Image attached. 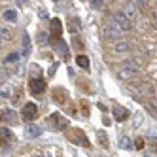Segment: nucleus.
I'll use <instances>...</instances> for the list:
<instances>
[{
  "instance_id": "f257e3e1",
  "label": "nucleus",
  "mask_w": 157,
  "mask_h": 157,
  "mask_svg": "<svg viewBox=\"0 0 157 157\" xmlns=\"http://www.w3.org/2000/svg\"><path fill=\"white\" fill-rule=\"evenodd\" d=\"M142 72V66L138 61H127V63H123L119 68H117V78L119 80H134V78H138Z\"/></svg>"
},
{
  "instance_id": "f03ea898",
  "label": "nucleus",
  "mask_w": 157,
  "mask_h": 157,
  "mask_svg": "<svg viewBox=\"0 0 157 157\" xmlns=\"http://www.w3.org/2000/svg\"><path fill=\"white\" fill-rule=\"evenodd\" d=\"M102 34H104V38H114V40L117 42V40H123L125 30H123L114 19H108V23L102 27Z\"/></svg>"
},
{
  "instance_id": "7ed1b4c3",
  "label": "nucleus",
  "mask_w": 157,
  "mask_h": 157,
  "mask_svg": "<svg viewBox=\"0 0 157 157\" xmlns=\"http://www.w3.org/2000/svg\"><path fill=\"white\" fill-rule=\"evenodd\" d=\"M48 123H49V127L55 129V131H64L66 127H68V119H64L61 114H51L48 117Z\"/></svg>"
},
{
  "instance_id": "20e7f679",
  "label": "nucleus",
  "mask_w": 157,
  "mask_h": 157,
  "mask_svg": "<svg viewBox=\"0 0 157 157\" xmlns=\"http://www.w3.org/2000/svg\"><path fill=\"white\" fill-rule=\"evenodd\" d=\"M131 91L136 93V95L150 97V95H153V87L150 83H146V82H142V83H131Z\"/></svg>"
},
{
  "instance_id": "39448f33",
  "label": "nucleus",
  "mask_w": 157,
  "mask_h": 157,
  "mask_svg": "<svg viewBox=\"0 0 157 157\" xmlns=\"http://www.w3.org/2000/svg\"><path fill=\"white\" fill-rule=\"evenodd\" d=\"M21 116H23L25 121L36 119V116H38V108H36V104H34V102H27L25 108H23V112H21Z\"/></svg>"
},
{
  "instance_id": "423d86ee",
  "label": "nucleus",
  "mask_w": 157,
  "mask_h": 157,
  "mask_svg": "<svg viewBox=\"0 0 157 157\" xmlns=\"http://www.w3.org/2000/svg\"><path fill=\"white\" fill-rule=\"evenodd\" d=\"M112 19H114L116 23H117V25H119V27H121L123 30H125V32L132 29V23L129 21V17H127L125 13H123V12H116V13H114V17H112Z\"/></svg>"
},
{
  "instance_id": "0eeeda50",
  "label": "nucleus",
  "mask_w": 157,
  "mask_h": 157,
  "mask_svg": "<svg viewBox=\"0 0 157 157\" xmlns=\"http://www.w3.org/2000/svg\"><path fill=\"white\" fill-rule=\"evenodd\" d=\"M121 12L129 17L131 23H132L134 19H138V10H136V6H134V2H125V4H123V10H121Z\"/></svg>"
},
{
  "instance_id": "6e6552de",
  "label": "nucleus",
  "mask_w": 157,
  "mask_h": 157,
  "mask_svg": "<svg viewBox=\"0 0 157 157\" xmlns=\"http://www.w3.org/2000/svg\"><path fill=\"white\" fill-rule=\"evenodd\" d=\"M30 91L32 93H44L46 91V83H44V80H40V78L30 80Z\"/></svg>"
},
{
  "instance_id": "1a4fd4ad",
  "label": "nucleus",
  "mask_w": 157,
  "mask_h": 157,
  "mask_svg": "<svg viewBox=\"0 0 157 157\" xmlns=\"http://www.w3.org/2000/svg\"><path fill=\"white\" fill-rule=\"evenodd\" d=\"M112 49H114L116 53H125V51L131 49V44L127 40H117V42H114V48Z\"/></svg>"
},
{
  "instance_id": "9d476101",
  "label": "nucleus",
  "mask_w": 157,
  "mask_h": 157,
  "mask_svg": "<svg viewBox=\"0 0 157 157\" xmlns=\"http://www.w3.org/2000/svg\"><path fill=\"white\" fill-rule=\"evenodd\" d=\"M49 30H51V34H53V36H61V34H63V23H61L59 19H51Z\"/></svg>"
},
{
  "instance_id": "9b49d317",
  "label": "nucleus",
  "mask_w": 157,
  "mask_h": 157,
  "mask_svg": "<svg viewBox=\"0 0 157 157\" xmlns=\"http://www.w3.org/2000/svg\"><path fill=\"white\" fill-rule=\"evenodd\" d=\"M40 134H42V127L40 125H32V123L27 125V136L29 138H38Z\"/></svg>"
},
{
  "instance_id": "f8f14e48",
  "label": "nucleus",
  "mask_w": 157,
  "mask_h": 157,
  "mask_svg": "<svg viewBox=\"0 0 157 157\" xmlns=\"http://www.w3.org/2000/svg\"><path fill=\"white\" fill-rule=\"evenodd\" d=\"M112 112H114V117H116L117 121H125L127 116H129V112H127L125 108H114Z\"/></svg>"
},
{
  "instance_id": "ddd939ff",
  "label": "nucleus",
  "mask_w": 157,
  "mask_h": 157,
  "mask_svg": "<svg viewBox=\"0 0 157 157\" xmlns=\"http://www.w3.org/2000/svg\"><path fill=\"white\" fill-rule=\"evenodd\" d=\"M30 49H32V46H30V36L29 34H23V57H29Z\"/></svg>"
},
{
  "instance_id": "4468645a",
  "label": "nucleus",
  "mask_w": 157,
  "mask_h": 157,
  "mask_svg": "<svg viewBox=\"0 0 157 157\" xmlns=\"http://www.w3.org/2000/svg\"><path fill=\"white\" fill-rule=\"evenodd\" d=\"M13 136H12V132H10L6 127H0V144H6V142H10Z\"/></svg>"
},
{
  "instance_id": "2eb2a0df",
  "label": "nucleus",
  "mask_w": 157,
  "mask_h": 157,
  "mask_svg": "<svg viewBox=\"0 0 157 157\" xmlns=\"http://www.w3.org/2000/svg\"><path fill=\"white\" fill-rule=\"evenodd\" d=\"M68 30L72 32V34H78V32H80L82 30V23H80V21H78L76 17L70 21V23H68Z\"/></svg>"
},
{
  "instance_id": "dca6fc26",
  "label": "nucleus",
  "mask_w": 157,
  "mask_h": 157,
  "mask_svg": "<svg viewBox=\"0 0 157 157\" xmlns=\"http://www.w3.org/2000/svg\"><path fill=\"white\" fill-rule=\"evenodd\" d=\"M55 48H57V51H59V53L68 55V46H66V42H64V40L57 38V42H55Z\"/></svg>"
},
{
  "instance_id": "f3484780",
  "label": "nucleus",
  "mask_w": 157,
  "mask_h": 157,
  "mask_svg": "<svg viewBox=\"0 0 157 157\" xmlns=\"http://www.w3.org/2000/svg\"><path fill=\"white\" fill-rule=\"evenodd\" d=\"M2 17L6 21H10V23H15V21H17V12H15V10H6V12L2 13Z\"/></svg>"
},
{
  "instance_id": "a211bd4d",
  "label": "nucleus",
  "mask_w": 157,
  "mask_h": 157,
  "mask_svg": "<svg viewBox=\"0 0 157 157\" xmlns=\"http://www.w3.org/2000/svg\"><path fill=\"white\" fill-rule=\"evenodd\" d=\"M19 57H21V55H19V53H10V55H8V57L4 59V64H6V66H10V64H17V61H19Z\"/></svg>"
},
{
  "instance_id": "6ab92c4d",
  "label": "nucleus",
  "mask_w": 157,
  "mask_h": 157,
  "mask_svg": "<svg viewBox=\"0 0 157 157\" xmlns=\"http://www.w3.org/2000/svg\"><path fill=\"white\" fill-rule=\"evenodd\" d=\"M74 136L78 138V140H76L78 144H83L85 148L89 146V142H87V138H85V134H83V132H80V131H74Z\"/></svg>"
},
{
  "instance_id": "aec40b11",
  "label": "nucleus",
  "mask_w": 157,
  "mask_h": 157,
  "mask_svg": "<svg viewBox=\"0 0 157 157\" xmlns=\"http://www.w3.org/2000/svg\"><path fill=\"white\" fill-rule=\"evenodd\" d=\"M76 63H78V64H80V66H82V68H85V70L89 68V59L85 57V55H78V57H76Z\"/></svg>"
},
{
  "instance_id": "412c9836",
  "label": "nucleus",
  "mask_w": 157,
  "mask_h": 157,
  "mask_svg": "<svg viewBox=\"0 0 157 157\" xmlns=\"http://www.w3.org/2000/svg\"><path fill=\"white\" fill-rule=\"evenodd\" d=\"M119 148H123V150H129V148H132V142H131V138H129V136H123V138L119 140Z\"/></svg>"
},
{
  "instance_id": "4be33fe9",
  "label": "nucleus",
  "mask_w": 157,
  "mask_h": 157,
  "mask_svg": "<svg viewBox=\"0 0 157 157\" xmlns=\"http://www.w3.org/2000/svg\"><path fill=\"white\" fill-rule=\"evenodd\" d=\"M12 93H13V89L10 87V85H6L4 89H0V98H10V97H12Z\"/></svg>"
},
{
  "instance_id": "5701e85b",
  "label": "nucleus",
  "mask_w": 157,
  "mask_h": 157,
  "mask_svg": "<svg viewBox=\"0 0 157 157\" xmlns=\"http://www.w3.org/2000/svg\"><path fill=\"white\" fill-rule=\"evenodd\" d=\"M148 106H150V110L153 112V114L157 116V97H150V100H148Z\"/></svg>"
},
{
  "instance_id": "b1692460",
  "label": "nucleus",
  "mask_w": 157,
  "mask_h": 157,
  "mask_svg": "<svg viewBox=\"0 0 157 157\" xmlns=\"http://www.w3.org/2000/svg\"><path fill=\"white\" fill-rule=\"evenodd\" d=\"M0 119H6V121H13V119H15V114H13L12 110H6L4 114L0 116Z\"/></svg>"
},
{
  "instance_id": "393cba45",
  "label": "nucleus",
  "mask_w": 157,
  "mask_h": 157,
  "mask_svg": "<svg viewBox=\"0 0 157 157\" xmlns=\"http://www.w3.org/2000/svg\"><path fill=\"white\" fill-rule=\"evenodd\" d=\"M10 36H12V32H10L6 27L0 25V40H6V38H10Z\"/></svg>"
},
{
  "instance_id": "a878e982",
  "label": "nucleus",
  "mask_w": 157,
  "mask_h": 157,
  "mask_svg": "<svg viewBox=\"0 0 157 157\" xmlns=\"http://www.w3.org/2000/svg\"><path fill=\"white\" fill-rule=\"evenodd\" d=\"M97 136L100 138V144H102V146H104V148H108V140H106V132H104V131H98V132H97Z\"/></svg>"
},
{
  "instance_id": "bb28decb",
  "label": "nucleus",
  "mask_w": 157,
  "mask_h": 157,
  "mask_svg": "<svg viewBox=\"0 0 157 157\" xmlns=\"http://www.w3.org/2000/svg\"><path fill=\"white\" fill-rule=\"evenodd\" d=\"M36 42L40 44V46H44V44H48V34H46V32H38V38H36Z\"/></svg>"
},
{
  "instance_id": "cd10ccee",
  "label": "nucleus",
  "mask_w": 157,
  "mask_h": 157,
  "mask_svg": "<svg viewBox=\"0 0 157 157\" xmlns=\"http://www.w3.org/2000/svg\"><path fill=\"white\" fill-rule=\"evenodd\" d=\"M102 0H93V2H91V8H95V10H98V8H102Z\"/></svg>"
},
{
  "instance_id": "c85d7f7f",
  "label": "nucleus",
  "mask_w": 157,
  "mask_h": 157,
  "mask_svg": "<svg viewBox=\"0 0 157 157\" xmlns=\"http://www.w3.org/2000/svg\"><path fill=\"white\" fill-rule=\"evenodd\" d=\"M134 146H136V148H138V150H142V148H144V146H146V142H144L142 138H136V142H134Z\"/></svg>"
},
{
  "instance_id": "c756f323",
  "label": "nucleus",
  "mask_w": 157,
  "mask_h": 157,
  "mask_svg": "<svg viewBox=\"0 0 157 157\" xmlns=\"http://www.w3.org/2000/svg\"><path fill=\"white\" fill-rule=\"evenodd\" d=\"M134 6H136V10L140 12V10H144V8H146V2H134Z\"/></svg>"
},
{
  "instance_id": "7c9ffc66",
  "label": "nucleus",
  "mask_w": 157,
  "mask_h": 157,
  "mask_svg": "<svg viewBox=\"0 0 157 157\" xmlns=\"http://www.w3.org/2000/svg\"><path fill=\"white\" fill-rule=\"evenodd\" d=\"M150 21H151V25L157 29V13H151V19H150Z\"/></svg>"
},
{
  "instance_id": "2f4dec72",
  "label": "nucleus",
  "mask_w": 157,
  "mask_h": 157,
  "mask_svg": "<svg viewBox=\"0 0 157 157\" xmlns=\"http://www.w3.org/2000/svg\"><path fill=\"white\" fill-rule=\"evenodd\" d=\"M150 136H151V138H157V127L150 129Z\"/></svg>"
},
{
  "instance_id": "473e14b6",
  "label": "nucleus",
  "mask_w": 157,
  "mask_h": 157,
  "mask_svg": "<svg viewBox=\"0 0 157 157\" xmlns=\"http://www.w3.org/2000/svg\"><path fill=\"white\" fill-rule=\"evenodd\" d=\"M4 80H6V72L0 68V83H4Z\"/></svg>"
},
{
  "instance_id": "72a5a7b5",
  "label": "nucleus",
  "mask_w": 157,
  "mask_h": 157,
  "mask_svg": "<svg viewBox=\"0 0 157 157\" xmlns=\"http://www.w3.org/2000/svg\"><path fill=\"white\" fill-rule=\"evenodd\" d=\"M40 17H42V19H48V13H46V10H44V8L40 10Z\"/></svg>"
},
{
  "instance_id": "f704fd0d",
  "label": "nucleus",
  "mask_w": 157,
  "mask_h": 157,
  "mask_svg": "<svg viewBox=\"0 0 157 157\" xmlns=\"http://www.w3.org/2000/svg\"><path fill=\"white\" fill-rule=\"evenodd\" d=\"M2 46H4V40H0V49H2Z\"/></svg>"
},
{
  "instance_id": "c9c22d12",
  "label": "nucleus",
  "mask_w": 157,
  "mask_h": 157,
  "mask_svg": "<svg viewBox=\"0 0 157 157\" xmlns=\"http://www.w3.org/2000/svg\"><path fill=\"white\" fill-rule=\"evenodd\" d=\"M32 157H44V155L42 153H36V155H32Z\"/></svg>"
},
{
  "instance_id": "e433bc0d",
  "label": "nucleus",
  "mask_w": 157,
  "mask_h": 157,
  "mask_svg": "<svg viewBox=\"0 0 157 157\" xmlns=\"http://www.w3.org/2000/svg\"><path fill=\"white\" fill-rule=\"evenodd\" d=\"M155 151H157V146H155Z\"/></svg>"
},
{
  "instance_id": "4c0bfd02",
  "label": "nucleus",
  "mask_w": 157,
  "mask_h": 157,
  "mask_svg": "<svg viewBox=\"0 0 157 157\" xmlns=\"http://www.w3.org/2000/svg\"><path fill=\"white\" fill-rule=\"evenodd\" d=\"M144 157H150V155H144Z\"/></svg>"
}]
</instances>
